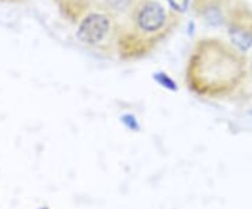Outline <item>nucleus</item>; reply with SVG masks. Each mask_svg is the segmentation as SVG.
Instances as JSON below:
<instances>
[{"label": "nucleus", "instance_id": "f257e3e1", "mask_svg": "<svg viewBox=\"0 0 252 209\" xmlns=\"http://www.w3.org/2000/svg\"><path fill=\"white\" fill-rule=\"evenodd\" d=\"M245 73V58L234 46L219 39H203L189 59L187 82L196 94L220 97L237 89Z\"/></svg>", "mask_w": 252, "mask_h": 209}, {"label": "nucleus", "instance_id": "39448f33", "mask_svg": "<svg viewBox=\"0 0 252 209\" xmlns=\"http://www.w3.org/2000/svg\"><path fill=\"white\" fill-rule=\"evenodd\" d=\"M154 80L158 83L160 86L162 87H167V89H170V90L175 91L178 87H177V84L174 83L171 77H168V74H165V73H156L153 76Z\"/></svg>", "mask_w": 252, "mask_h": 209}, {"label": "nucleus", "instance_id": "6e6552de", "mask_svg": "<svg viewBox=\"0 0 252 209\" xmlns=\"http://www.w3.org/2000/svg\"><path fill=\"white\" fill-rule=\"evenodd\" d=\"M251 73H252V66H251Z\"/></svg>", "mask_w": 252, "mask_h": 209}, {"label": "nucleus", "instance_id": "f03ea898", "mask_svg": "<svg viewBox=\"0 0 252 209\" xmlns=\"http://www.w3.org/2000/svg\"><path fill=\"white\" fill-rule=\"evenodd\" d=\"M111 31V21L105 14L91 13L81 20L77 28V38L83 44L98 45Z\"/></svg>", "mask_w": 252, "mask_h": 209}, {"label": "nucleus", "instance_id": "423d86ee", "mask_svg": "<svg viewBox=\"0 0 252 209\" xmlns=\"http://www.w3.org/2000/svg\"><path fill=\"white\" fill-rule=\"evenodd\" d=\"M167 1L170 3V6H171L172 9L180 11V13L187 11L189 6V0H167Z\"/></svg>", "mask_w": 252, "mask_h": 209}, {"label": "nucleus", "instance_id": "20e7f679", "mask_svg": "<svg viewBox=\"0 0 252 209\" xmlns=\"http://www.w3.org/2000/svg\"><path fill=\"white\" fill-rule=\"evenodd\" d=\"M228 35H230L233 46L241 54L248 52L252 48V31L243 27L241 24L231 26L228 30Z\"/></svg>", "mask_w": 252, "mask_h": 209}, {"label": "nucleus", "instance_id": "0eeeda50", "mask_svg": "<svg viewBox=\"0 0 252 209\" xmlns=\"http://www.w3.org/2000/svg\"><path fill=\"white\" fill-rule=\"evenodd\" d=\"M121 121H122V122H124L129 129H132V131H139V128H140L135 117H133V115H130V114H126V115H124Z\"/></svg>", "mask_w": 252, "mask_h": 209}, {"label": "nucleus", "instance_id": "7ed1b4c3", "mask_svg": "<svg viewBox=\"0 0 252 209\" xmlns=\"http://www.w3.org/2000/svg\"><path fill=\"white\" fill-rule=\"evenodd\" d=\"M136 21L143 33L154 34L164 28L167 21V13L160 3L147 1L139 10Z\"/></svg>", "mask_w": 252, "mask_h": 209}]
</instances>
